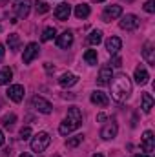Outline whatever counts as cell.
<instances>
[{"label":"cell","instance_id":"1","mask_svg":"<svg viewBox=\"0 0 155 157\" xmlns=\"http://www.w3.org/2000/svg\"><path fill=\"white\" fill-rule=\"evenodd\" d=\"M112 86V97L122 102V101H128L130 95H131V80L128 75L124 73H119L117 77H113V82H110Z\"/></svg>","mask_w":155,"mask_h":157},{"label":"cell","instance_id":"2","mask_svg":"<svg viewBox=\"0 0 155 157\" xmlns=\"http://www.w3.org/2000/svg\"><path fill=\"white\" fill-rule=\"evenodd\" d=\"M49 143H51V137H49V133L47 132H39L37 135H33V139H31V150L33 152H44L47 146H49Z\"/></svg>","mask_w":155,"mask_h":157},{"label":"cell","instance_id":"3","mask_svg":"<svg viewBox=\"0 0 155 157\" xmlns=\"http://www.w3.org/2000/svg\"><path fill=\"white\" fill-rule=\"evenodd\" d=\"M119 26H120V29L133 31V29L139 28V17L133 15V13H128V15H124V17L119 20Z\"/></svg>","mask_w":155,"mask_h":157},{"label":"cell","instance_id":"4","mask_svg":"<svg viewBox=\"0 0 155 157\" xmlns=\"http://www.w3.org/2000/svg\"><path fill=\"white\" fill-rule=\"evenodd\" d=\"M31 106H33L37 112H40V113H46V115L53 112L51 102H49V101H46L44 97H39V95H35V97L31 99Z\"/></svg>","mask_w":155,"mask_h":157},{"label":"cell","instance_id":"5","mask_svg":"<svg viewBox=\"0 0 155 157\" xmlns=\"http://www.w3.org/2000/svg\"><path fill=\"white\" fill-rule=\"evenodd\" d=\"M7 97L13 101V102H20L22 99H24V93H26V90H24V86L22 84H13V86H9L7 88Z\"/></svg>","mask_w":155,"mask_h":157},{"label":"cell","instance_id":"6","mask_svg":"<svg viewBox=\"0 0 155 157\" xmlns=\"http://www.w3.org/2000/svg\"><path fill=\"white\" fill-rule=\"evenodd\" d=\"M39 44L37 42H29L28 46H26V49H24V55H22V60H24V64H29L35 57H39Z\"/></svg>","mask_w":155,"mask_h":157},{"label":"cell","instance_id":"7","mask_svg":"<svg viewBox=\"0 0 155 157\" xmlns=\"http://www.w3.org/2000/svg\"><path fill=\"white\" fill-rule=\"evenodd\" d=\"M112 78H113V71H112V66H110V64H104V66L100 68V71H99L97 82H99L100 86H108V84L112 82Z\"/></svg>","mask_w":155,"mask_h":157},{"label":"cell","instance_id":"8","mask_svg":"<svg viewBox=\"0 0 155 157\" xmlns=\"http://www.w3.org/2000/svg\"><path fill=\"white\" fill-rule=\"evenodd\" d=\"M122 15V7L120 6H106L104 13H102V20L104 22H112Z\"/></svg>","mask_w":155,"mask_h":157},{"label":"cell","instance_id":"9","mask_svg":"<svg viewBox=\"0 0 155 157\" xmlns=\"http://www.w3.org/2000/svg\"><path fill=\"white\" fill-rule=\"evenodd\" d=\"M66 121L71 124V128H73V130H77L78 126L82 124V113H80V110L75 108V106H73V108H70V110H68V117H66Z\"/></svg>","mask_w":155,"mask_h":157},{"label":"cell","instance_id":"10","mask_svg":"<svg viewBox=\"0 0 155 157\" xmlns=\"http://www.w3.org/2000/svg\"><path fill=\"white\" fill-rule=\"evenodd\" d=\"M142 150L150 155L152 152L155 150V137H153V132H150V130H146L144 132V135H142Z\"/></svg>","mask_w":155,"mask_h":157},{"label":"cell","instance_id":"11","mask_svg":"<svg viewBox=\"0 0 155 157\" xmlns=\"http://www.w3.org/2000/svg\"><path fill=\"white\" fill-rule=\"evenodd\" d=\"M117 132H119V128H117V122H108L102 130H100V137L104 139V141H112V139H115L117 137Z\"/></svg>","mask_w":155,"mask_h":157},{"label":"cell","instance_id":"12","mask_svg":"<svg viewBox=\"0 0 155 157\" xmlns=\"http://www.w3.org/2000/svg\"><path fill=\"white\" fill-rule=\"evenodd\" d=\"M133 78H135L137 84L144 86V84L148 82V78H150V73H148V70H146L142 64H139V66L135 68V75H133Z\"/></svg>","mask_w":155,"mask_h":157},{"label":"cell","instance_id":"13","mask_svg":"<svg viewBox=\"0 0 155 157\" xmlns=\"http://www.w3.org/2000/svg\"><path fill=\"white\" fill-rule=\"evenodd\" d=\"M91 102L97 104V106H108V104H110V97H108L104 91L95 90V91L91 93Z\"/></svg>","mask_w":155,"mask_h":157},{"label":"cell","instance_id":"14","mask_svg":"<svg viewBox=\"0 0 155 157\" xmlns=\"http://www.w3.org/2000/svg\"><path fill=\"white\" fill-rule=\"evenodd\" d=\"M71 44H73V33L71 31H64L57 37V46L62 48V49H68Z\"/></svg>","mask_w":155,"mask_h":157},{"label":"cell","instance_id":"15","mask_svg":"<svg viewBox=\"0 0 155 157\" xmlns=\"http://www.w3.org/2000/svg\"><path fill=\"white\" fill-rule=\"evenodd\" d=\"M142 57L146 59L148 64L155 66V48L152 42H144V46H142Z\"/></svg>","mask_w":155,"mask_h":157},{"label":"cell","instance_id":"16","mask_svg":"<svg viewBox=\"0 0 155 157\" xmlns=\"http://www.w3.org/2000/svg\"><path fill=\"white\" fill-rule=\"evenodd\" d=\"M70 15H71V6H70V4H60V6H57V9H55V17H57L60 22L68 20Z\"/></svg>","mask_w":155,"mask_h":157},{"label":"cell","instance_id":"17","mask_svg":"<svg viewBox=\"0 0 155 157\" xmlns=\"http://www.w3.org/2000/svg\"><path fill=\"white\" fill-rule=\"evenodd\" d=\"M120 48H122V40L119 39V37H110V39L106 40V49H108L110 55H117Z\"/></svg>","mask_w":155,"mask_h":157},{"label":"cell","instance_id":"18","mask_svg":"<svg viewBox=\"0 0 155 157\" xmlns=\"http://www.w3.org/2000/svg\"><path fill=\"white\" fill-rule=\"evenodd\" d=\"M77 82H78V77L73 75V73H64V75H60V78H59V84H60L62 88H71V86L77 84Z\"/></svg>","mask_w":155,"mask_h":157},{"label":"cell","instance_id":"19","mask_svg":"<svg viewBox=\"0 0 155 157\" xmlns=\"http://www.w3.org/2000/svg\"><path fill=\"white\" fill-rule=\"evenodd\" d=\"M141 108H142L144 113L152 112V108H153V97L150 93H142V97H141Z\"/></svg>","mask_w":155,"mask_h":157},{"label":"cell","instance_id":"20","mask_svg":"<svg viewBox=\"0 0 155 157\" xmlns=\"http://www.w3.org/2000/svg\"><path fill=\"white\" fill-rule=\"evenodd\" d=\"M17 15H18L20 18H26V17L29 15V0L18 2V6H17Z\"/></svg>","mask_w":155,"mask_h":157},{"label":"cell","instance_id":"21","mask_svg":"<svg viewBox=\"0 0 155 157\" xmlns=\"http://www.w3.org/2000/svg\"><path fill=\"white\" fill-rule=\"evenodd\" d=\"M7 46H9V49H13V51H18V49H20V39H18L17 33H9V35H7Z\"/></svg>","mask_w":155,"mask_h":157},{"label":"cell","instance_id":"22","mask_svg":"<svg viewBox=\"0 0 155 157\" xmlns=\"http://www.w3.org/2000/svg\"><path fill=\"white\" fill-rule=\"evenodd\" d=\"M11 78H13V70H11V68H2V70H0V86L9 84Z\"/></svg>","mask_w":155,"mask_h":157},{"label":"cell","instance_id":"23","mask_svg":"<svg viewBox=\"0 0 155 157\" xmlns=\"http://www.w3.org/2000/svg\"><path fill=\"white\" fill-rule=\"evenodd\" d=\"M75 17H77V18H86V17H89V6H88V4H78L77 7H75Z\"/></svg>","mask_w":155,"mask_h":157},{"label":"cell","instance_id":"24","mask_svg":"<svg viewBox=\"0 0 155 157\" xmlns=\"http://www.w3.org/2000/svg\"><path fill=\"white\" fill-rule=\"evenodd\" d=\"M100 40H102V31H100V29H93V31L89 33V37H88V42H89L91 46H99Z\"/></svg>","mask_w":155,"mask_h":157},{"label":"cell","instance_id":"25","mask_svg":"<svg viewBox=\"0 0 155 157\" xmlns=\"http://www.w3.org/2000/svg\"><path fill=\"white\" fill-rule=\"evenodd\" d=\"M84 60H86L89 66H95V64H97V60H99L97 51H95V49H88V51L84 53Z\"/></svg>","mask_w":155,"mask_h":157},{"label":"cell","instance_id":"26","mask_svg":"<svg viewBox=\"0 0 155 157\" xmlns=\"http://www.w3.org/2000/svg\"><path fill=\"white\" fill-rule=\"evenodd\" d=\"M82 141H84V135H82V133H78V135H73L71 139H68V141H66V146H68V148H77Z\"/></svg>","mask_w":155,"mask_h":157},{"label":"cell","instance_id":"27","mask_svg":"<svg viewBox=\"0 0 155 157\" xmlns=\"http://www.w3.org/2000/svg\"><path fill=\"white\" fill-rule=\"evenodd\" d=\"M55 37H57V29L55 28H46L42 31V42H47V40L55 39Z\"/></svg>","mask_w":155,"mask_h":157},{"label":"cell","instance_id":"28","mask_svg":"<svg viewBox=\"0 0 155 157\" xmlns=\"http://www.w3.org/2000/svg\"><path fill=\"white\" fill-rule=\"evenodd\" d=\"M59 132H60V135H64V137H66V135H70V133L73 132V128H71V124L64 119V121L60 122V126H59Z\"/></svg>","mask_w":155,"mask_h":157},{"label":"cell","instance_id":"29","mask_svg":"<svg viewBox=\"0 0 155 157\" xmlns=\"http://www.w3.org/2000/svg\"><path fill=\"white\" fill-rule=\"evenodd\" d=\"M15 121H17V115H15V113H7V115L2 117V124H4L6 128H11V126L15 124Z\"/></svg>","mask_w":155,"mask_h":157},{"label":"cell","instance_id":"30","mask_svg":"<svg viewBox=\"0 0 155 157\" xmlns=\"http://www.w3.org/2000/svg\"><path fill=\"white\" fill-rule=\"evenodd\" d=\"M29 137H31V128H29V126H24V128L20 130V139H22V141H28Z\"/></svg>","mask_w":155,"mask_h":157},{"label":"cell","instance_id":"31","mask_svg":"<svg viewBox=\"0 0 155 157\" xmlns=\"http://www.w3.org/2000/svg\"><path fill=\"white\" fill-rule=\"evenodd\" d=\"M49 11V6L46 2H37V13H47Z\"/></svg>","mask_w":155,"mask_h":157},{"label":"cell","instance_id":"32","mask_svg":"<svg viewBox=\"0 0 155 157\" xmlns=\"http://www.w3.org/2000/svg\"><path fill=\"white\" fill-rule=\"evenodd\" d=\"M144 11L153 13V11H155V0H148V2L144 4Z\"/></svg>","mask_w":155,"mask_h":157},{"label":"cell","instance_id":"33","mask_svg":"<svg viewBox=\"0 0 155 157\" xmlns=\"http://www.w3.org/2000/svg\"><path fill=\"white\" fill-rule=\"evenodd\" d=\"M112 64H113L115 68H120V66H122V59H120L119 55H113V59H112Z\"/></svg>","mask_w":155,"mask_h":157},{"label":"cell","instance_id":"34","mask_svg":"<svg viewBox=\"0 0 155 157\" xmlns=\"http://www.w3.org/2000/svg\"><path fill=\"white\" fill-rule=\"evenodd\" d=\"M4 55H6V48H4V44H0V62L4 60Z\"/></svg>","mask_w":155,"mask_h":157},{"label":"cell","instance_id":"35","mask_svg":"<svg viewBox=\"0 0 155 157\" xmlns=\"http://www.w3.org/2000/svg\"><path fill=\"white\" fill-rule=\"evenodd\" d=\"M97 121H99V122H104V121H106V113H99V115H97Z\"/></svg>","mask_w":155,"mask_h":157},{"label":"cell","instance_id":"36","mask_svg":"<svg viewBox=\"0 0 155 157\" xmlns=\"http://www.w3.org/2000/svg\"><path fill=\"white\" fill-rule=\"evenodd\" d=\"M4 143H6V137H4V132H2V130H0V146H2V144H4Z\"/></svg>","mask_w":155,"mask_h":157},{"label":"cell","instance_id":"37","mask_svg":"<svg viewBox=\"0 0 155 157\" xmlns=\"http://www.w3.org/2000/svg\"><path fill=\"white\" fill-rule=\"evenodd\" d=\"M20 157H31V155H29V154H22Z\"/></svg>","mask_w":155,"mask_h":157},{"label":"cell","instance_id":"38","mask_svg":"<svg viewBox=\"0 0 155 157\" xmlns=\"http://www.w3.org/2000/svg\"><path fill=\"white\" fill-rule=\"evenodd\" d=\"M93 157H104V155H102V154H95Z\"/></svg>","mask_w":155,"mask_h":157},{"label":"cell","instance_id":"39","mask_svg":"<svg viewBox=\"0 0 155 157\" xmlns=\"http://www.w3.org/2000/svg\"><path fill=\"white\" fill-rule=\"evenodd\" d=\"M135 157H150V155H135Z\"/></svg>","mask_w":155,"mask_h":157},{"label":"cell","instance_id":"40","mask_svg":"<svg viewBox=\"0 0 155 157\" xmlns=\"http://www.w3.org/2000/svg\"><path fill=\"white\" fill-rule=\"evenodd\" d=\"M93 2H104V0H93Z\"/></svg>","mask_w":155,"mask_h":157},{"label":"cell","instance_id":"41","mask_svg":"<svg viewBox=\"0 0 155 157\" xmlns=\"http://www.w3.org/2000/svg\"><path fill=\"white\" fill-rule=\"evenodd\" d=\"M53 157H60V155H59V154H55V155H53Z\"/></svg>","mask_w":155,"mask_h":157}]
</instances>
